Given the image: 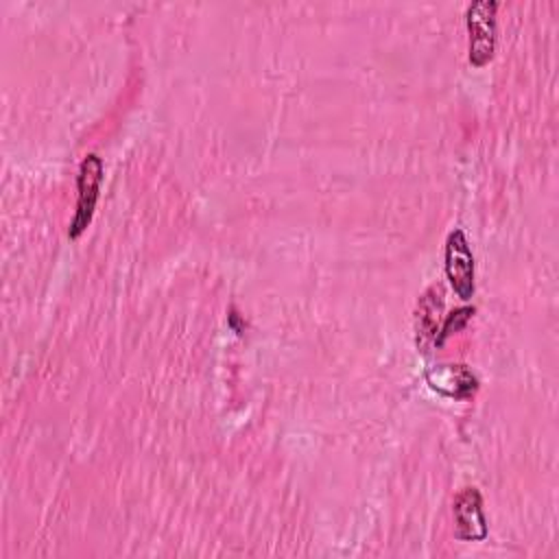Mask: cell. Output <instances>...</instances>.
Listing matches in <instances>:
<instances>
[{
	"mask_svg": "<svg viewBox=\"0 0 559 559\" xmlns=\"http://www.w3.org/2000/svg\"><path fill=\"white\" fill-rule=\"evenodd\" d=\"M103 159L96 153H87L76 173V210L68 227L70 238H79L90 227L98 201V190L103 183Z\"/></svg>",
	"mask_w": 559,
	"mask_h": 559,
	"instance_id": "1",
	"label": "cell"
},
{
	"mask_svg": "<svg viewBox=\"0 0 559 559\" xmlns=\"http://www.w3.org/2000/svg\"><path fill=\"white\" fill-rule=\"evenodd\" d=\"M496 0H476L467 7L465 22L469 33V63L483 68L491 61L496 50Z\"/></svg>",
	"mask_w": 559,
	"mask_h": 559,
	"instance_id": "2",
	"label": "cell"
},
{
	"mask_svg": "<svg viewBox=\"0 0 559 559\" xmlns=\"http://www.w3.org/2000/svg\"><path fill=\"white\" fill-rule=\"evenodd\" d=\"M445 277L463 301L474 297L476 282H474V255L463 229H452L445 238Z\"/></svg>",
	"mask_w": 559,
	"mask_h": 559,
	"instance_id": "3",
	"label": "cell"
},
{
	"mask_svg": "<svg viewBox=\"0 0 559 559\" xmlns=\"http://www.w3.org/2000/svg\"><path fill=\"white\" fill-rule=\"evenodd\" d=\"M424 378L432 391H437L439 395L452 397V400H467L478 389V378L463 362L432 365L426 369Z\"/></svg>",
	"mask_w": 559,
	"mask_h": 559,
	"instance_id": "4",
	"label": "cell"
},
{
	"mask_svg": "<svg viewBox=\"0 0 559 559\" xmlns=\"http://www.w3.org/2000/svg\"><path fill=\"white\" fill-rule=\"evenodd\" d=\"M456 537L463 542H483L489 533L483 511V496L476 487H463L452 504Z\"/></svg>",
	"mask_w": 559,
	"mask_h": 559,
	"instance_id": "5",
	"label": "cell"
},
{
	"mask_svg": "<svg viewBox=\"0 0 559 559\" xmlns=\"http://www.w3.org/2000/svg\"><path fill=\"white\" fill-rule=\"evenodd\" d=\"M443 308V290L439 284H432L417 304V345L426 352L428 345H435L439 332V314Z\"/></svg>",
	"mask_w": 559,
	"mask_h": 559,
	"instance_id": "6",
	"label": "cell"
},
{
	"mask_svg": "<svg viewBox=\"0 0 559 559\" xmlns=\"http://www.w3.org/2000/svg\"><path fill=\"white\" fill-rule=\"evenodd\" d=\"M472 314H474V306H461V308L452 310V312L445 317L443 325L439 328L437 338H435V345H437V347H441V345H443V341H445L450 334H454V332L463 330V328H465V323L472 319Z\"/></svg>",
	"mask_w": 559,
	"mask_h": 559,
	"instance_id": "7",
	"label": "cell"
}]
</instances>
